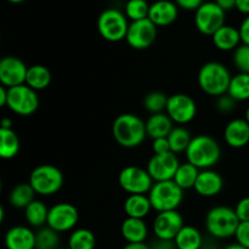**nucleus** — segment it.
I'll list each match as a JSON object with an SVG mask.
<instances>
[{"label": "nucleus", "instance_id": "1", "mask_svg": "<svg viewBox=\"0 0 249 249\" xmlns=\"http://www.w3.org/2000/svg\"><path fill=\"white\" fill-rule=\"evenodd\" d=\"M112 135L122 147H139L147 136L146 122L134 113L119 114L112 124Z\"/></svg>", "mask_w": 249, "mask_h": 249}, {"label": "nucleus", "instance_id": "2", "mask_svg": "<svg viewBox=\"0 0 249 249\" xmlns=\"http://www.w3.org/2000/svg\"><path fill=\"white\" fill-rule=\"evenodd\" d=\"M185 156L186 162L194 164L199 170L212 169L220 160L221 148L215 139L201 134L192 138Z\"/></svg>", "mask_w": 249, "mask_h": 249}, {"label": "nucleus", "instance_id": "3", "mask_svg": "<svg viewBox=\"0 0 249 249\" xmlns=\"http://www.w3.org/2000/svg\"><path fill=\"white\" fill-rule=\"evenodd\" d=\"M231 78L232 75L225 65L216 61H211L199 68L197 82L199 89L204 94L219 97L228 94Z\"/></svg>", "mask_w": 249, "mask_h": 249}, {"label": "nucleus", "instance_id": "4", "mask_svg": "<svg viewBox=\"0 0 249 249\" xmlns=\"http://www.w3.org/2000/svg\"><path fill=\"white\" fill-rule=\"evenodd\" d=\"M240 223L235 209L226 206L213 207L206 215L207 232L218 240L235 237Z\"/></svg>", "mask_w": 249, "mask_h": 249}, {"label": "nucleus", "instance_id": "5", "mask_svg": "<svg viewBox=\"0 0 249 249\" xmlns=\"http://www.w3.org/2000/svg\"><path fill=\"white\" fill-rule=\"evenodd\" d=\"M63 174L56 165L40 164L29 174V185L39 196H53L63 186Z\"/></svg>", "mask_w": 249, "mask_h": 249}, {"label": "nucleus", "instance_id": "6", "mask_svg": "<svg viewBox=\"0 0 249 249\" xmlns=\"http://www.w3.org/2000/svg\"><path fill=\"white\" fill-rule=\"evenodd\" d=\"M152 209L157 213L177 211L184 199V190L180 189L173 180L155 182L148 192Z\"/></svg>", "mask_w": 249, "mask_h": 249}, {"label": "nucleus", "instance_id": "7", "mask_svg": "<svg viewBox=\"0 0 249 249\" xmlns=\"http://www.w3.org/2000/svg\"><path fill=\"white\" fill-rule=\"evenodd\" d=\"M129 24L124 12L117 9H107L97 18V31L105 40L117 43L126 38Z\"/></svg>", "mask_w": 249, "mask_h": 249}, {"label": "nucleus", "instance_id": "8", "mask_svg": "<svg viewBox=\"0 0 249 249\" xmlns=\"http://www.w3.org/2000/svg\"><path fill=\"white\" fill-rule=\"evenodd\" d=\"M7 105L9 109L15 114L28 117L36 113L39 108L38 91L22 84L18 87L7 88Z\"/></svg>", "mask_w": 249, "mask_h": 249}, {"label": "nucleus", "instance_id": "9", "mask_svg": "<svg viewBox=\"0 0 249 249\" xmlns=\"http://www.w3.org/2000/svg\"><path fill=\"white\" fill-rule=\"evenodd\" d=\"M118 182L128 195H148L155 184L147 169L136 165L123 168L118 175Z\"/></svg>", "mask_w": 249, "mask_h": 249}, {"label": "nucleus", "instance_id": "10", "mask_svg": "<svg viewBox=\"0 0 249 249\" xmlns=\"http://www.w3.org/2000/svg\"><path fill=\"white\" fill-rule=\"evenodd\" d=\"M225 11L215 1H204L195 11V26L204 36H213L225 26Z\"/></svg>", "mask_w": 249, "mask_h": 249}, {"label": "nucleus", "instance_id": "11", "mask_svg": "<svg viewBox=\"0 0 249 249\" xmlns=\"http://www.w3.org/2000/svg\"><path fill=\"white\" fill-rule=\"evenodd\" d=\"M78 221H79V212L77 207L68 202H60L53 204L49 209L46 226L61 233L73 230L77 226Z\"/></svg>", "mask_w": 249, "mask_h": 249}, {"label": "nucleus", "instance_id": "12", "mask_svg": "<svg viewBox=\"0 0 249 249\" xmlns=\"http://www.w3.org/2000/svg\"><path fill=\"white\" fill-rule=\"evenodd\" d=\"M165 113L169 116L173 123L179 124V125H185V124L194 121L195 117H196V101L190 95L182 94V92L170 95L168 97Z\"/></svg>", "mask_w": 249, "mask_h": 249}, {"label": "nucleus", "instance_id": "13", "mask_svg": "<svg viewBox=\"0 0 249 249\" xmlns=\"http://www.w3.org/2000/svg\"><path fill=\"white\" fill-rule=\"evenodd\" d=\"M157 28L150 18L131 22L126 33V43L135 50H146L156 41Z\"/></svg>", "mask_w": 249, "mask_h": 249}, {"label": "nucleus", "instance_id": "14", "mask_svg": "<svg viewBox=\"0 0 249 249\" xmlns=\"http://www.w3.org/2000/svg\"><path fill=\"white\" fill-rule=\"evenodd\" d=\"M180 162L175 153L169 152L165 155H153L147 163L148 174L155 182L168 181L175 177Z\"/></svg>", "mask_w": 249, "mask_h": 249}, {"label": "nucleus", "instance_id": "15", "mask_svg": "<svg viewBox=\"0 0 249 249\" xmlns=\"http://www.w3.org/2000/svg\"><path fill=\"white\" fill-rule=\"evenodd\" d=\"M184 225V219L178 211L162 212L153 219L152 231L156 238L174 241Z\"/></svg>", "mask_w": 249, "mask_h": 249}, {"label": "nucleus", "instance_id": "16", "mask_svg": "<svg viewBox=\"0 0 249 249\" xmlns=\"http://www.w3.org/2000/svg\"><path fill=\"white\" fill-rule=\"evenodd\" d=\"M28 67L16 56H5L0 60V83L6 88L26 84Z\"/></svg>", "mask_w": 249, "mask_h": 249}, {"label": "nucleus", "instance_id": "17", "mask_svg": "<svg viewBox=\"0 0 249 249\" xmlns=\"http://www.w3.org/2000/svg\"><path fill=\"white\" fill-rule=\"evenodd\" d=\"M194 189L197 195L202 197H215L223 191L224 179L218 172L213 169L201 170Z\"/></svg>", "mask_w": 249, "mask_h": 249}, {"label": "nucleus", "instance_id": "18", "mask_svg": "<svg viewBox=\"0 0 249 249\" xmlns=\"http://www.w3.org/2000/svg\"><path fill=\"white\" fill-rule=\"evenodd\" d=\"M178 15H179V9L174 1L157 0L151 4L148 18L157 27H167L177 21Z\"/></svg>", "mask_w": 249, "mask_h": 249}, {"label": "nucleus", "instance_id": "19", "mask_svg": "<svg viewBox=\"0 0 249 249\" xmlns=\"http://www.w3.org/2000/svg\"><path fill=\"white\" fill-rule=\"evenodd\" d=\"M224 139L231 148H243L249 143V123L243 118H235L226 124Z\"/></svg>", "mask_w": 249, "mask_h": 249}, {"label": "nucleus", "instance_id": "20", "mask_svg": "<svg viewBox=\"0 0 249 249\" xmlns=\"http://www.w3.org/2000/svg\"><path fill=\"white\" fill-rule=\"evenodd\" d=\"M6 249H36V232L28 226H12L5 233Z\"/></svg>", "mask_w": 249, "mask_h": 249}, {"label": "nucleus", "instance_id": "21", "mask_svg": "<svg viewBox=\"0 0 249 249\" xmlns=\"http://www.w3.org/2000/svg\"><path fill=\"white\" fill-rule=\"evenodd\" d=\"M121 233L126 243H145L148 237V226L143 219L126 218L121 225Z\"/></svg>", "mask_w": 249, "mask_h": 249}, {"label": "nucleus", "instance_id": "22", "mask_svg": "<svg viewBox=\"0 0 249 249\" xmlns=\"http://www.w3.org/2000/svg\"><path fill=\"white\" fill-rule=\"evenodd\" d=\"M212 40H213L214 46L220 51H233L242 44L238 28L228 26V24L218 29L212 36Z\"/></svg>", "mask_w": 249, "mask_h": 249}, {"label": "nucleus", "instance_id": "23", "mask_svg": "<svg viewBox=\"0 0 249 249\" xmlns=\"http://www.w3.org/2000/svg\"><path fill=\"white\" fill-rule=\"evenodd\" d=\"M126 218L145 219L152 211L148 195H128L123 204Z\"/></svg>", "mask_w": 249, "mask_h": 249}, {"label": "nucleus", "instance_id": "24", "mask_svg": "<svg viewBox=\"0 0 249 249\" xmlns=\"http://www.w3.org/2000/svg\"><path fill=\"white\" fill-rule=\"evenodd\" d=\"M173 121L165 112L157 114H151L146 121V133L152 140L160 138H168L170 131L173 130Z\"/></svg>", "mask_w": 249, "mask_h": 249}, {"label": "nucleus", "instance_id": "25", "mask_svg": "<svg viewBox=\"0 0 249 249\" xmlns=\"http://www.w3.org/2000/svg\"><path fill=\"white\" fill-rule=\"evenodd\" d=\"M49 209L43 201L34 199L32 203H29L24 211V219L28 223L29 226L33 228H44V225L48 224Z\"/></svg>", "mask_w": 249, "mask_h": 249}, {"label": "nucleus", "instance_id": "26", "mask_svg": "<svg viewBox=\"0 0 249 249\" xmlns=\"http://www.w3.org/2000/svg\"><path fill=\"white\" fill-rule=\"evenodd\" d=\"M51 72L43 65H33L28 67L26 77V85L36 91L46 89L51 83Z\"/></svg>", "mask_w": 249, "mask_h": 249}, {"label": "nucleus", "instance_id": "27", "mask_svg": "<svg viewBox=\"0 0 249 249\" xmlns=\"http://www.w3.org/2000/svg\"><path fill=\"white\" fill-rule=\"evenodd\" d=\"M21 148L19 138L12 129L0 128V157L2 160H12Z\"/></svg>", "mask_w": 249, "mask_h": 249}, {"label": "nucleus", "instance_id": "28", "mask_svg": "<svg viewBox=\"0 0 249 249\" xmlns=\"http://www.w3.org/2000/svg\"><path fill=\"white\" fill-rule=\"evenodd\" d=\"M178 249H201L203 237L198 229L191 225H184L174 240Z\"/></svg>", "mask_w": 249, "mask_h": 249}, {"label": "nucleus", "instance_id": "29", "mask_svg": "<svg viewBox=\"0 0 249 249\" xmlns=\"http://www.w3.org/2000/svg\"><path fill=\"white\" fill-rule=\"evenodd\" d=\"M33 187L29 185V182H22V184L16 185L14 189L10 191L9 202L14 208L24 209L29 203L34 201L36 196Z\"/></svg>", "mask_w": 249, "mask_h": 249}, {"label": "nucleus", "instance_id": "30", "mask_svg": "<svg viewBox=\"0 0 249 249\" xmlns=\"http://www.w3.org/2000/svg\"><path fill=\"white\" fill-rule=\"evenodd\" d=\"M199 172H201V170H199L198 168L195 167L194 164H191V163H180L173 181H174L180 189L184 190V191L185 190L194 189Z\"/></svg>", "mask_w": 249, "mask_h": 249}, {"label": "nucleus", "instance_id": "31", "mask_svg": "<svg viewBox=\"0 0 249 249\" xmlns=\"http://www.w3.org/2000/svg\"><path fill=\"white\" fill-rule=\"evenodd\" d=\"M96 237L89 229H75L68 238V249H95Z\"/></svg>", "mask_w": 249, "mask_h": 249}, {"label": "nucleus", "instance_id": "32", "mask_svg": "<svg viewBox=\"0 0 249 249\" xmlns=\"http://www.w3.org/2000/svg\"><path fill=\"white\" fill-rule=\"evenodd\" d=\"M228 94L235 101H247L249 100V74L237 73L231 78Z\"/></svg>", "mask_w": 249, "mask_h": 249}, {"label": "nucleus", "instance_id": "33", "mask_svg": "<svg viewBox=\"0 0 249 249\" xmlns=\"http://www.w3.org/2000/svg\"><path fill=\"white\" fill-rule=\"evenodd\" d=\"M191 140L192 136L191 134H190V131L181 125L174 126L173 130L170 131L169 135H168L170 150H172V152L175 153V155L186 152Z\"/></svg>", "mask_w": 249, "mask_h": 249}, {"label": "nucleus", "instance_id": "34", "mask_svg": "<svg viewBox=\"0 0 249 249\" xmlns=\"http://www.w3.org/2000/svg\"><path fill=\"white\" fill-rule=\"evenodd\" d=\"M60 233L49 226L40 228L36 232V249H58Z\"/></svg>", "mask_w": 249, "mask_h": 249}, {"label": "nucleus", "instance_id": "35", "mask_svg": "<svg viewBox=\"0 0 249 249\" xmlns=\"http://www.w3.org/2000/svg\"><path fill=\"white\" fill-rule=\"evenodd\" d=\"M150 6L146 0H128L124 9V14L131 22L148 18Z\"/></svg>", "mask_w": 249, "mask_h": 249}, {"label": "nucleus", "instance_id": "36", "mask_svg": "<svg viewBox=\"0 0 249 249\" xmlns=\"http://www.w3.org/2000/svg\"><path fill=\"white\" fill-rule=\"evenodd\" d=\"M168 97L162 91H151L143 99V107L151 114L163 113L167 108Z\"/></svg>", "mask_w": 249, "mask_h": 249}, {"label": "nucleus", "instance_id": "37", "mask_svg": "<svg viewBox=\"0 0 249 249\" xmlns=\"http://www.w3.org/2000/svg\"><path fill=\"white\" fill-rule=\"evenodd\" d=\"M232 63L238 73L249 74V45L241 44L232 53Z\"/></svg>", "mask_w": 249, "mask_h": 249}, {"label": "nucleus", "instance_id": "38", "mask_svg": "<svg viewBox=\"0 0 249 249\" xmlns=\"http://www.w3.org/2000/svg\"><path fill=\"white\" fill-rule=\"evenodd\" d=\"M236 102L232 97L229 94L223 95V96L218 97V101H216V109H218L220 113H231L233 109L236 108Z\"/></svg>", "mask_w": 249, "mask_h": 249}, {"label": "nucleus", "instance_id": "39", "mask_svg": "<svg viewBox=\"0 0 249 249\" xmlns=\"http://www.w3.org/2000/svg\"><path fill=\"white\" fill-rule=\"evenodd\" d=\"M236 242L249 249V221H241L235 233Z\"/></svg>", "mask_w": 249, "mask_h": 249}, {"label": "nucleus", "instance_id": "40", "mask_svg": "<svg viewBox=\"0 0 249 249\" xmlns=\"http://www.w3.org/2000/svg\"><path fill=\"white\" fill-rule=\"evenodd\" d=\"M235 212L240 221H249V196L243 197L237 202Z\"/></svg>", "mask_w": 249, "mask_h": 249}, {"label": "nucleus", "instance_id": "41", "mask_svg": "<svg viewBox=\"0 0 249 249\" xmlns=\"http://www.w3.org/2000/svg\"><path fill=\"white\" fill-rule=\"evenodd\" d=\"M152 151L153 155H165V153L172 152L168 138H160L152 140Z\"/></svg>", "mask_w": 249, "mask_h": 249}, {"label": "nucleus", "instance_id": "42", "mask_svg": "<svg viewBox=\"0 0 249 249\" xmlns=\"http://www.w3.org/2000/svg\"><path fill=\"white\" fill-rule=\"evenodd\" d=\"M178 7L187 10V11H196L199 6L204 2V0H174Z\"/></svg>", "mask_w": 249, "mask_h": 249}, {"label": "nucleus", "instance_id": "43", "mask_svg": "<svg viewBox=\"0 0 249 249\" xmlns=\"http://www.w3.org/2000/svg\"><path fill=\"white\" fill-rule=\"evenodd\" d=\"M151 249H178L175 246L174 241H168V240H160V238H156L150 245Z\"/></svg>", "mask_w": 249, "mask_h": 249}, {"label": "nucleus", "instance_id": "44", "mask_svg": "<svg viewBox=\"0 0 249 249\" xmlns=\"http://www.w3.org/2000/svg\"><path fill=\"white\" fill-rule=\"evenodd\" d=\"M238 31H240L242 44L249 45V15L248 16H246V18L243 19L240 28H238Z\"/></svg>", "mask_w": 249, "mask_h": 249}, {"label": "nucleus", "instance_id": "45", "mask_svg": "<svg viewBox=\"0 0 249 249\" xmlns=\"http://www.w3.org/2000/svg\"><path fill=\"white\" fill-rule=\"evenodd\" d=\"M216 4L224 10V11H230V10L236 9V0H215Z\"/></svg>", "mask_w": 249, "mask_h": 249}, {"label": "nucleus", "instance_id": "46", "mask_svg": "<svg viewBox=\"0 0 249 249\" xmlns=\"http://www.w3.org/2000/svg\"><path fill=\"white\" fill-rule=\"evenodd\" d=\"M236 10L246 16L249 15V0H236Z\"/></svg>", "mask_w": 249, "mask_h": 249}, {"label": "nucleus", "instance_id": "47", "mask_svg": "<svg viewBox=\"0 0 249 249\" xmlns=\"http://www.w3.org/2000/svg\"><path fill=\"white\" fill-rule=\"evenodd\" d=\"M7 91L9 89L6 87L4 85L0 87V106L1 107H5L7 105Z\"/></svg>", "mask_w": 249, "mask_h": 249}, {"label": "nucleus", "instance_id": "48", "mask_svg": "<svg viewBox=\"0 0 249 249\" xmlns=\"http://www.w3.org/2000/svg\"><path fill=\"white\" fill-rule=\"evenodd\" d=\"M122 249H151L146 243H126Z\"/></svg>", "mask_w": 249, "mask_h": 249}, {"label": "nucleus", "instance_id": "49", "mask_svg": "<svg viewBox=\"0 0 249 249\" xmlns=\"http://www.w3.org/2000/svg\"><path fill=\"white\" fill-rule=\"evenodd\" d=\"M2 129H12V121L10 118H4L1 121Z\"/></svg>", "mask_w": 249, "mask_h": 249}, {"label": "nucleus", "instance_id": "50", "mask_svg": "<svg viewBox=\"0 0 249 249\" xmlns=\"http://www.w3.org/2000/svg\"><path fill=\"white\" fill-rule=\"evenodd\" d=\"M224 249H247L246 247H243V246L238 245L237 242L236 243H231V245H228L226 247H224Z\"/></svg>", "mask_w": 249, "mask_h": 249}, {"label": "nucleus", "instance_id": "51", "mask_svg": "<svg viewBox=\"0 0 249 249\" xmlns=\"http://www.w3.org/2000/svg\"><path fill=\"white\" fill-rule=\"evenodd\" d=\"M245 119L249 123V106L247 107V109H246V112H245Z\"/></svg>", "mask_w": 249, "mask_h": 249}, {"label": "nucleus", "instance_id": "52", "mask_svg": "<svg viewBox=\"0 0 249 249\" xmlns=\"http://www.w3.org/2000/svg\"><path fill=\"white\" fill-rule=\"evenodd\" d=\"M9 2H11V4H21V2H23L24 0H7Z\"/></svg>", "mask_w": 249, "mask_h": 249}, {"label": "nucleus", "instance_id": "53", "mask_svg": "<svg viewBox=\"0 0 249 249\" xmlns=\"http://www.w3.org/2000/svg\"><path fill=\"white\" fill-rule=\"evenodd\" d=\"M62 249H68V248H62Z\"/></svg>", "mask_w": 249, "mask_h": 249}]
</instances>
